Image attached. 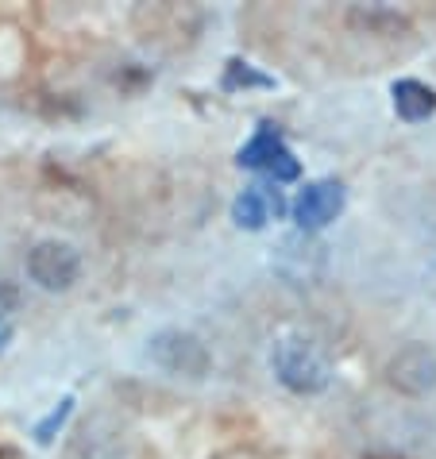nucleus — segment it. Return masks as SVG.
<instances>
[{"label":"nucleus","instance_id":"obj_1","mask_svg":"<svg viewBox=\"0 0 436 459\" xmlns=\"http://www.w3.org/2000/svg\"><path fill=\"white\" fill-rule=\"evenodd\" d=\"M271 367H275V378L286 386L290 394H301V398H310V394H320L328 386V363L325 355L317 351L313 340L305 336H278L275 351H271Z\"/></svg>","mask_w":436,"mask_h":459},{"label":"nucleus","instance_id":"obj_2","mask_svg":"<svg viewBox=\"0 0 436 459\" xmlns=\"http://www.w3.org/2000/svg\"><path fill=\"white\" fill-rule=\"evenodd\" d=\"M147 359L170 378L201 382L213 371V351L205 348V340L186 333V328H162L147 340Z\"/></svg>","mask_w":436,"mask_h":459},{"label":"nucleus","instance_id":"obj_3","mask_svg":"<svg viewBox=\"0 0 436 459\" xmlns=\"http://www.w3.org/2000/svg\"><path fill=\"white\" fill-rule=\"evenodd\" d=\"M23 266H28L31 282L47 293H66L78 286V278H82V255L74 244H66V239H39V244L28 251Z\"/></svg>","mask_w":436,"mask_h":459},{"label":"nucleus","instance_id":"obj_4","mask_svg":"<svg viewBox=\"0 0 436 459\" xmlns=\"http://www.w3.org/2000/svg\"><path fill=\"white\" fill-rule=\"evenodd\" d=\"M236 162H240V167H248V170L271 174L275 182H298V178H301V162L293 159V151L286 147V139L275 132V124H259V132H255L248 143L240 147Z\"/></svg>","mask_w":436,"mask_h":459},{"label":"nucleus","instance_id":"obj_5","mask_svg":"<svg viewBox=\"0 0 436 459\" xmlns=\"http://www.w3.org/2000/svg\"><path fill=\"white\" fill-rule=\"evenodd\" d=\"M387 382L405 394V398H425V394L436 390V348L432 343H405V348H397L387 363Z\"/></svg>","mask_w":436,"mask_h":459},{"label":"nucleus","instance_id":"obj_6","mask_svg":"<svg viewBox=\"0 0 436 459\" xmlns=\"http://www.w3.org/2000/svg\"><path fill=\"white\" fill-rule=\"evenodd\" d=\"M344 205H348V189L340 178H317V182H305V189H298L290 212L301 232H320L344 212Z\"/></svg>","mask_w":436,"mask_h":459},{"label":"nucleus","instance_id":"obj_7","mask_svg":"<svg viewBox=\"0 0 436 459\" xmlns=\"http://www.w3.org/2000/svg\"><path fill=\"white\" fill-rule=\"evenodd\" d=\"M390 97H394V112L402 117L405 124H421L436 112V89L417 82V78H402L390 85Z\"/></svg>","mask_w":436,"mask_h":459},{"label":"nucleus","instance_id":"obj_8","mask_svg":"<svg viewBox=\"0 0 436 459\" xmlns=\"http://www.w3.org/2000/svg\"><path fill=\"white\" fill-rule=\"evenodd\" d=\"M352 28L367 35H397L409 31V20L394 8H352Z\"/></svg>","mask_w":436,"mask_h":459},{"label":"nucleus","instance_id":"obj_9","mask_svg":"<svg viewBox=\"0 0 436 459\" xmlns=\"http://www.w3.org/2000/svg\"><path fill=\"white\" fill-rule=\"evenodd\" d=\"M232 221L240 228H248V232H259V228L271 221V205H266V197H263V186H248L232 201Z\"/></svg>","mask_w":436,"mask_h":459},{"label":"nucleus","instance_id":"obj_10","mask_svg":"<svg viewBox=\"0 0 436 459\" xmlns=\"http://www.w3.org/2000/svg\"><path fill=\"white\" fill-rule=\"evenodd\" d=\"M271 89L275 85V78H266V74H259L255 66H248V62H240V58H232L228 62V74H224V89Z\"/></svg>","mask_w":436,"mask_h":459},{"label":"nucleus","instance_id":"obj_11","mask_svg":"<svg viewBox=\"0 0 436 459\" xmlns=\"http://www.w3.org/2000/svg\"><path fill=\"white\" fill-rule=\"evenodd\" d=\"M70 410H74V398H62V405H58V410L50 413L47 420H39V425H35V440H39V444H50V440H55V432H58L62 425H66Z\"/></svg>","mask_w":436,"mask_h":459},{"label":"nucleus","instance_id":"obj_12","mask_svg":"<svg viewBox=\"0 0 436 459\" xmlns=\"http://www.w3.org/2000/svg\"><path fill=\"white\" fill-rule=\"evenodd\" d=\"M16 305H20V290L12 282H0V328L8 325V316L16 313Z\"/></svg>","mask_w":436,"mask_h":459},{"label":"nucleus","instance_id":"obj_13","mask_svg":"<svg viewBox=\"0 0 436 459\" xmlns=\"http://www.w3.org/2000/svg\"><path fill=\"white\" fill-rule=\"evenodd\" d=\"M8 336H12V328L4 325V328H0V351H4V340H8Z\"/></svg>","mask_w":436,"mask_h":459}]
</instances>
